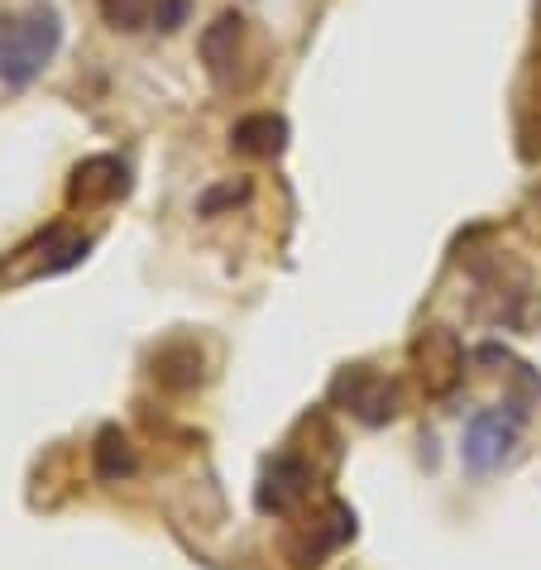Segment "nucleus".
<instances>
[{
  "mask_svg": "<svg viewBox=\"0 0 541 570\" xmlns=\"http://www.w3.org/2000/svg\"><path fill=\"white\" fill-rule=\"evenodd\" d=\"M245 197H249V183H226L201 197V216H216L220 207H235V202H245Z\"/></svg>",
  "mask_w": 541,
  "mask_h": 570,
  "instance_id": "obj_10",
  "label": "nucleus"
},
{
  "mask_svg": "<svg viewBox=\"0 0 541 570\" xmlns=\"http://www.w3.org/2000/svg\"><path fill=\"white\" fill-rule=\"evenodd\" d=\"M154 14H158V0H101V20L110 29H125V35L149 29Z\"/></svg>",
  "mask_w": 541,
  "mask_h": 570,
  "instance_id": "obj_9",
  "label": "nucleus"
},
{
  "mask_svg": "<svg viewBox=\"0 0 541 570\" xmlns=\"http://www.w3.org/2000/svg\"><path fill=\"white\" fill-rule=\"evenodd\" d=\"M336 399L345 403V413H355L364 426H384L397 417V403H403V393H397L393 379L374 374V370H345L336 379Z\"/></svg>",
  "mask_w": 541,
  "mask_h": 570,
  "instance_id": "obj_3",
  "label": "nucleus"
},
{
  "mask_svg": "<svg viewBox=\"0 0 541 570\" xmlns=\"http://www.w3.org/2000/svg\"><path fill=\"white\" fill-rule=\"evenodd\" d=\"M307 494H312V470L293 461V455H278V461L264 470L254 503H259L264 518H293L302 503H307Z\"/></svg>",
  "mask_w": 541,
  "mask_h": 570,
  "instance_id": "obj_5",
  "label": "nucleus"
},
{
  "mask_svg": "<svg viewBox=\"0 0 541 570\" xmlns=\"http://www.w3.org/2000/svg\"><path fill=\"white\" fill-rule=\"evenodd\" d=\"M522 422H528V417H518L513 407H484V413H474L470 426H465V446H460L465 465L474 474H493L508 461V455H513Z\"/></svg>",
  "mask_w": 541,
  "mask_h": 570,
  "instance_id": "obj_2",
  "label": "nucleus"
},
{
  "mask_svg": "<svg viewBox=\"0 0 541 570\" xmlns=\"http://www.w3.org/2000/svg\"><path fill=\"white\" fill-rule=\"evenodd\" d=\"M91 461H97V474L106 484H120V480H130V474L139 470L135 446H130V436H125L120 426H101L97 446H91Z\"/></svg>",
  "mask_w": 541,
  "mask_h": 570,
  "instance_id": "obj_8",
  "label": "nucleus"
},
{
  "mask_svg": "<svg viewBox=\"0 0 541 570\" xmlns=\"http://www.w3.org/2000/svg\"><path fill=\"white\" fill-rule=\"evenodd\" d=\"M240 53H245V14H216L212 24L201 29V68L216 87H235V72H240Z\"/></svg>",
  "mask_w": 541,
  "mask_h": 570,
  "instance_id": "obj_4",
  "label": "nucleus"
},
{
  "mask_svg": "<svg viewBox=\"0 0 541 570\" xmlns=\"http://www.w3.org/2000/svg\"><path fill=\"white\" fill-rule=\"evenodd\" d=\"M187 10H193V0H158V14H154V29H164V35H173L183 20H187Z\"/></svg>",
  "mask_w": 541,
  "mask_h": 570,
  "instance_id": "obj_11",
  "label": "nucleus"
},
{
  "mask_svg": "<svg viewBox=\"0 0 541 570\" xmlns=\"http://www.w3.org/2000/svg\"><path fill=\"white\" fill-rule=\"evenodd\" d=\"M532 202H537V212H541V187H537V193H532Z\"/></svg>",
  "mask_w": 541,
  "mask_h": 570,
  "instance_id": "obj_12",
  "label": "nucleus"
},
{
  "mask_svg": "<svg viewBox=\"0 0 541 570\" xmlns=\"http://www.w3.org/2000/svg\"><path fill=\"white\" fill-rule=\"evenodd\" d=\"M230 149L245 154V158H278L283 149H288V120L274 116V110H259V116L235 120Z\"/></svg>",
  "mask_w": 541,
  "mask_h": 570,
  "instance_id": "obj_6",
  "label": "nucleus"
},
{
  "mask_svg": "<svg viewBox=\"0 0 541 570\" xmlns=\"http://www.w3.org/2000/svg\"><path fill=\"white\" fill-rule=\"evenodd\" d=\"M125 164L120 158H87L82 168H77V183H72V197H82V202H110V197H120L125 193Z\"/></svg>",
  "mask_w": 541,
  "mask_h": 570,
  "instance_id": "obj_7",
  "label": "nucleus"
},
{
  "mask_svg": "<svg viewBox=\"0 0 541 570\" xmlns=\"http://www.w3.org/2000/svg\"><path fill=\"white\" fill-rule=\"evenodd\" d=\"M62 49V14L49 0L0 14V82L29 87Z\"/></svg>",
  "mask_w": 541,
  "mask_h": 570,
  "instance_id": "obj_1",
  "label": "nucleus"
}]
</instances>
